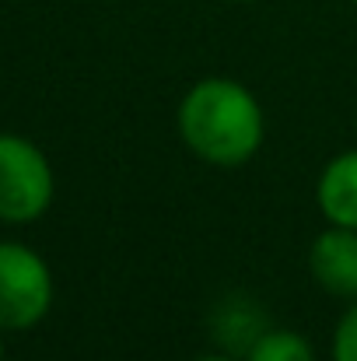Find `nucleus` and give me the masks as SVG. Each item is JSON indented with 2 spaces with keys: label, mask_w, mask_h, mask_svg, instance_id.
I'll list each match as a JSON object with an SVG mask.
<instances>
[{
  "label": "nucleus",
  "mask_w": 357,
  "mask_h": 361,
  "mask_svg": "<svg viewBox=\"0 0 357 361\" xmlns=\"http://www.w3.org/2000/svg\"><path fill=\"white\" fill-rule=\"evenodd\" d=\"M56 197V176L39 144L0 133V221L32 225Z\"/></svg>",
  "instance_id": "f03ea898"
},
{
  "label": "nucleus",
  "mask_w": 357,
  "mask_h": 361,
  "mask_svg": "<svg viewBox=\"0 0 357 361\" xmlns=\"http://www.w3.org/2000/svg\"><path fill=\"white\" fill-rule=\"evenodd\" d=\"M242 361H315V351L298 330L266 326L242 355Z\"/></svg>",
  "instance_id": "0eeeda50"
},
{
  "label": "nucleus",
  "mask_w": 357,
  "mask_h": 361,
  "mask_svg": "<svg viewBox=\"0 0 357 361\" xmlns=\"http://www.w3.org/2000/svg\"><path fill=\"white\" fill-rule=\"evenodd\" d=\"M308 274L326 295L357 302V228L319 232L308 245Z\"/></svg>",
  "instance_id": "20e7f679"
},
{
  "label": "nucleus",
  "mask_w": 357,
  "mask_h": 361,
  "mask_svg": "<svg viewBox=\"0 0 357 361\" xmlns=\"http://www.w3.org/2000/svg\"><path fill=\"white\" fill-rule=\"evenodd\" d=\"M0 361H4V337H0Z\"/></svg>",
  "instance_id": "9b49d317"
},
{
  "label": "nucleus",
  "mask_w": 357,
  "mask_h": 361,
  "mask_svg": "<svg viewBox=\"0 0 357 361\" xmlns=\"http://www.w3.org/2000/svg\"><path fill=\"white\" fill-rule=\"evenodd\" d=\"M266 326H270V323H266L263 309H259L252 298H245V295L218 302L214 319H211V334H214L218 348L228 351V355H238V358L252 348V341H256Z\"/></svg>",
  "instance_id": "423d86ee"
},
{
  "label": "nucleus",
  "mask_w": 357,
  "mask_h": 361,
  "mask_svg": "<svg viewBox=\"0 0 357 361\" xmlns=\"http://www.w3.org/2000/svg\"><path fill=\"white\" fill-rule=\"evenodd\" d=\"M228 4H256V0H228Z\"/></svg>",
  "instance_id": "9d476101"
},
{
  "label": "nucleus",
  "mask_w": 357,
  "mask_h": 361,
  "mask_svg": "<svg viewBox=\"0 0 357 361\" xmlns=\"http://www.w3.org/2000/svg\"><path fill=\"white\" fill-rule=\"evenodd\" d=\"M315 204L330 225L357 228V147L326 161L315 183Z\"/></svg>",
  "instance_id": "39448f33"
},
{
  "label": "nucleus",
  "mask_w": 357,
  "mask_h": 361,
  "mask_svg": "<svg viewBox=\"0 0 357 361\" xmlns=\"http://www.w3.org/2000/svg\"><path fill=\"white\" fill-rule=\"evenodd\" d=\"M53 270L35 249L0 242V330L39 326L53 309Z\"/></svg>",
  "instance_id": "7ed1b4c3"
},
{
  "label": "nucleus",
  "mask_w": 357,
  "mask_h": 361,
  "mask_svg": "<svg viewBox=\"0 0 357 361\" xmlns=\"http://www.w3.org/2000/svg\"><path fill=\"white\" fill-rule=\"evenodd\" d=\"M175 126L193 158L214 169L249 165L266 137V116L256 92L221 74L200 78L179 99Z\"/></svg>",
  "instance_id": "f257e3e1"
},
{
  "label": "nucleus",
  "mask_w": 357,
  "mask_h": 361,
  "mask_svg": "<svg viewBox=\"0 0 357 361\" xmlns=\"http://www.w3.org/2000/svg\"><path fill=\"white\" fill-rule=\"evenodd\" d=\"M193 361H242L238 355H228V351H214V355H200V358Z\"/></svg>",
  "instance_id": "1a4fd4ad"
},
{
  "label": "nucleus",
  "mask_w": 357,
  "mask_h": 361,
  "mask_svg": "<svg viewBox=\"0 0 357 361\" xmlns=\"http://www.w3.org/2000/svg\"><path fill=\"white\" fill-rule=\"evenodd\" d=\"M351 4H357V0H351Z\"/></svg>",
  "instance_id": "f8f14e48"
},
{
  "label": "nucleus",
  "mask_w": 357,
  "mask_h": 361,
  "mask_svg": "<svg viewBox=\"0 0 357 361\" xmlns=\"http://www.w3.org/2000/svg\"><path fill=\"white\" fill-rule=\"evenodd\" d=\"M330 351H333V361H357V302L347 305V312L333 326Z\"/></svg>",
  "instance_id": "6e6552de"
}]
</instances>
